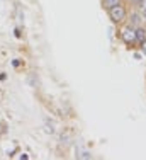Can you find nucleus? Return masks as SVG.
<instances>
[{"label": "nucleus", "mask_w": 146, "mask_h": 160, "mask_svg": "<svg viewBox=\"0 0 146 160\" xmlns=\"http://www.w3.org/2000/svg\"><path fill=\"white\" fill-rule=\"evenodd\" d=\"M134 31H136V43H143V41L146 39V29L134 28Z\"/></svg>", "instance_id": "20e7f679"}, {"label": "nucleus", "mask_w": 146, "mask_h": 160, "mask_svg": "<svg viewBox=\"0 0 146 160\" xmlns=\"http://www.w3.org/2000/svg\"><path fill=\"white\" fill-rule=\"evenodd\" d=\"M121 39L124 41L129 48H131L133 44L136 43V31H134V28L128 26L126 29H122V31H121Z\"/></svg>", "instance_id": "f03ea898"}, {"label": "nucleus", "mask_w": 146, "mask_h": 160, "mask_svg": "<svg viewBox=\"0 0 146 160\" xmlns=\"http://www.w3.org/2000/svg\"><path fill=\"white\" fill-rule=\"evenodd\" d=\"M107 10H109V17L114 24H121V22H124L126 17H128V10L122 5V2L117 3V5H114V7H110V9H107Z\"/></svg>", "instance_id": "f257e3e1"}, {"label": "nucleus", "mask_w": 146, "mask_h": 160, "mask_svg": "<svg viewBox=\"0 0 146 160\" xmlns=\"http://www.w3.org/2000/svg\"><path fill=\"white\" fill-rule=\"evenodd\" d=\"M12 65H14V67H19V65H21V62H19V60H14Z\"/></svg>", "instance_id": "6e6552de"}, {"label": "nucleus", "mask_w": 146, "mask_h": 160, "mask_svg": "<svg viewBox=\"0 0 146 160\" xmlns=\"http://www.w3.org/2000/svg\"><path fill=\"white\" fill-rule=\"evenodd\" d=\"M76 157H78V158H92V155L88 153V152H82V153L76 155Z\"/></svg>", "instance_id": "423d86ee"}, {"label": "nucleus", "mask_w": 146, "mask_h": 160, "mask_svg": "<svg viewBox=\"0 0 146 160\" xmlns=\"http://www.w3.org/2000/svg\"><path fill=\"white\" fill-rule=\"evenodd\" d=\"M139 46H141V51H143V55L146 56V39L143 41V43H139Z\"/></svg>", "instance_id": "0eeeda50"}, {"label": "nucleus", "mask_w": 146, "mask_h": 160, "mask_svg": "<svg viewBox=\"0 0 146 160\" xmlns=\"http://www.w3.org/2000/svg\"><path fill=\"white\" fill-rule=\"evenodd\" d=\"M117 3H121V0H102V5L105 9H110V7L117 5Z\"/></svg>", "instance_id": "39448f33"}, {"label": "nucleus", "mask_w": 146, "mask_h": 160, "mask_svg": "<svg viewBox=\"0 0 146 160\" xmlns=\"http://www.w3.org/2000/svg\"><path fill=\"white\" fill-rule=\"evenodd\" d=\"M141 21H143L141 14L139 12H134V14H131V17H129V26H131V28H139Z\"/></svg>", "instance_id": "7ed1b4c3"}]
</instances>
